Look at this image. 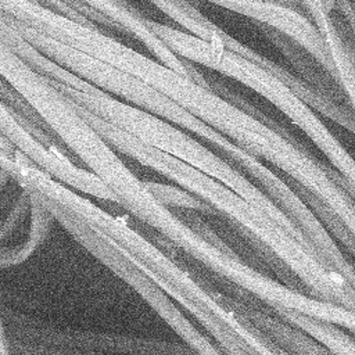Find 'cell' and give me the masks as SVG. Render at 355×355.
Listing matches in <instances>:
<instances>
[{
    "label": "cell",
    "mask_w": 355,
    "mask_h": 355,
    "mask_svg": "<svg viewBox=\"0 0 355 355\" xmlns=\"http://www.w3.org/2000/svg\"><path fill=\"white\" fill-rule=\"evenodd\" d=\"M76 108L121 157L159 173L201 200L214 215L225 216L273 268L280 266L290 277L301 282L308 293L355 312V287L349 280L330 269L313 248L295 239L268 214L183 161L137 140L83 107Z\"/></svg>",
    "instance_id": "cell-1"
},
{
    "label": "cell",
    "mask_w": 355,
    "mask_h": 355,
    "mask_svg": "<svg viewBox=\"0 0 355 355\" xmlns=\"http://www.w3.org/2000/svg\"><path fill=\"white\" fill-rule=\"evenodd\" d=\"M226 11H232L251 21L277 29L309 53L333 79V64L324 42L315 26L295 8L255 1V0H204Z\"/></svg>",
    "instance_id": "cell-5"
},
{
    "label": "cell",
    "mask_w": 355,
    "mask_h": 355,
    "mask_svg": "<svg viewBox=\"0 0 355 355\" xmlns=\"http://www.w3.org/2000/svg\"><path fill=\"white\" fill-rule=\"evenodd\" d=\"M110 19L118 32L141 44L146 54L151 55L165 67L186 76H191L187 61L175 55L148 28L147 17L133 7L128 0H78Z\"/></svg>",
    "instance_id": "cell-6"
},
{
    "label": "cell",
    "mask_w": 355,
    "mask_h": 355,
    "mask_svg": "<svg viewBox=\"0 0 355 355\" xmlns=\"http://www.w3.org/2000/svg\"><path fill=\"white\" fill-rule=\"evenodd\" d=\"M11 355H111L94 351H78V349H61V348H49L36 344L21 343L17 340H10Z\"/></svg>",
    "instance_id": "cell-10"
},
{
    "label": "cell",
    "mask_w": 355,
    "mask_h": 355,
    "mask_svg": "<svg viewBox=\"0 0 355 355\" xmlns=\"http://www.w3.org/2000/svg\"><path fill=\"white\" fill-rule=\"evenodd\" d=\"M22 158H26V157H24V154H21L19 158H14V157H11L10 154H7L6 151H3V150L0 148V166H1L3 169H6L7 172H10L11 176L17 172V169H18L19 162L22 161Z\"/></svg>",
    "instance_id": "cell-11"
},
{
    "label": "cell",
    "mask_w": 355,
    "mask_h": 355,
    "mask_svg": "<svg viewBox=\"0 0 355 355\" xmlns=\"http://www.w3.org/2000/svg\"><path fill=\"white\" fill-rule=\"evenodd\" d=\"M255 1H263V3H272V4H279V6H286L298 10L297 0H255ZM300 11V10H298ZM301 12V11H300ZM302 14V12H301Z\"/></svg>",
    "instance_id": "cell-13"
},
{
    "label": "cell",
    "mask_w": 355,
    "mask_h": 355,
    "mask_svg": "<svg viewBox=\"0 0 355 355\" xmlns=\"http://www.w3.org/2000/svg\"><path fill=\"white\" fill-rule=\"evenodd\" d=\"M147 25L179 58L230 78L272 104L327 158L345 190L355 200V158L322 121V115L280 78L223 46L198 39L169 22L148 18Z\"/></svg>",
    "instance_id": "cell-3"
},
{
    "label": "cell",
    "mask_w": 355,
    "mask_h": 355,
    "mask_svg": "<svg viewBox=\"0 0 355 355\" xmlns=\"http://www.w3.org/2000/svg\"><path fill=\"white\" fill-rule=\"evenodd\" d=\"M0 40L7 44L15 54L36 68L44 76L53 79L57 83L65 85L75 90L90 92L94 89L90 83L71 73L69 71L60 67L57 62L47 58L36 47H33L1 14H0Z\"/></svg>",
    "instance_id": "cell-8"
},
{
    "label": "cell",
    "mask_w": 355,
    "mask_h": 355,
    "mask_svg": "<svg viewBox=\"0 0 355 355\" xmlns=\"http://www.w3.org/2000/svg\"><path fill=\"white\" fill-rule=\"evenodd\" d=\"M0 355H11L10 341L6 330V323L3 319V313L0 311Z\"/></svg>",
    "instance_id": "cell-12"
},
{
    "label": "cell",
    "mask_w": 355,
    "mask_h": 355,
    "mask_svg": "<svg viewBox=\"0 0 355 355\" xmlns=\"http://www.w3.org/2000/svg\"><path fill=\"white\" fill-rule=\"evenodd\" d=\"M146 187L148 191L165 207H176L182 209H189V211H200L202 214L214 215L212 211L196 196L189 193L187 190L175 186V184H168V183H157V182H146Z\"/></svg>",
    "instance_id": "cell-9"
},
{
    "label": "cell",
    "mask_w": 355,
    "mask_h": 355,
    "mask_svg": "<svg viewBox=\"0 0 355 355\" xmlns=\"http://www.w3.org/2000/svg\"><path fill=\"white\" fill-rule=\"evenodd\" d=\"M11 179H12L11 173L0 166V191L11 182Z\"/></svg>",
    "instance_id": "cell-14"
},
{
    "label": "cell",
    "mask_w": 355,
    "mask_h": 355,
    "mask_svg": "<svg viewBox=\"0 0 355 355\" xmlns=\"http://www.w3.org/2000/svg\"><path fill=\"white\" fill-rule=\"evenodd\" d=\"M0 133L12 147L29 158L40 171L55 180H67L72 173V164L60 153H54L36 140L0 101Z\"/></svg>",
    "instance_id": "cell-7"
},
{
    "label": "cell",
    "mask_w": 355,
    "mask_h": 355,
    "mask_svg": "<svg viewBox=\"0 0 355 355\" xmlns=\"http://www.w3.org/2000/svg\"><path fill=\"white\" fill-rule=\"evenodd\" d=\"M1 15L42 54L92 86L151 114H155L182 129L186 128L191 121L193 115L190 112L141 79L101 60L68 47L51 37H47L29 26L6 17L4 14Z\"/></svg>",
    "instance_id": "cell-4"
},
{
    "label": "cell",
    "mask_w": 355,
    "mask_h": 355,
    "mask_svg": "<svg viewBox=\"0 0 355 355\" xmlns=\"http://www.w3.org/2000/svg\"><path fill=\"white\" fill-rule=\"evenodd\" d=\"M133 218L155 233L154 243L161 248H176L198 261L218 277L232 283L243 294H250L268 305L279 316L283 312H295L334 324L355 337V312L311 293L277 282L265 272H259L227 248L215 232L201 220L193 225L180 219L171 208L161 204L151 193L141 201Z\"/></svg>",
    "instance_id": "cell-2"
}]
</instances>
